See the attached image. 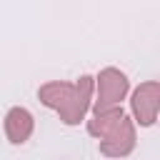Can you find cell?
Instances as JSON below:
<instances>
[{
	"label": "cell",
	"mask_w": 160,
	"mask_h": 160,
	"mask_svg": "<svg viewBox=\"0 0 160 160\" xmlns=\"http://www.w3.org/2000/svg\"><path fill=\"white\" fill-rule=\"evenodd\" d=\"M95 90H92V105L90 110L110 108V105H122V100L130 92V80L120 68H102L95 78Z\"/></svg>",
	"instance_id": "cell-1"
},
{
	"label": "cell",
	"mask_w": 160,
	"mask_h": 160,
	"mask_svg": "<svg viewBox=\"0 0 160 160\" xmlns=\"http://www.w3.org/2000/svg\"><path fill=\"white\" fill-rule=\"evenodd\" d=\"M92 90H95V80H92V75H80V78L72 82V92H70V98L65 100V105H62L60 110H55L62 125L75 128V125H80V122L88 118L90 105H92Z\"/></svg>",
	"instance_id": "cell-2"
},
{
	"label": "cell",
	"mask_w": 160,
	"mask_h": 160,
	"mask_svg": "<svg viewBox=\"0 0 160 160\" xmlns=\"http://www.w3.org/2000/svg\"><path fill=\"white\" fill-rule=\"evenodd\" d=\"M130 112H132L135 125L140 128H152L158 122V112H160V82L158 80H145L132 90Z\"/></svg>",
	"instance_id": "cell-3"
},
{
	"label": "cell",
	"mask_w": 160,
	"mask_h": 160,
	"mask_svg": "<svg viewBox=\"0 0 160 160\" xmlns=\"http://www.w3.org/2000/svg\"><path fill=\"white\" fill-rule=\"evenodd\" d=\"M138 145V130H135V120L125 112L122 120L98 140V150L105 158H128Z\"/></svg>",
	"instance_id": "cell-4"
},
{
	"label": "cell",
	"mask_w": 160,
	"mask_h": 160,
	"mask_svg": "<svg viewBox=\"0 0 160 160\" xmlns=\"http://www.w3.org/2000/svg\"><path fill=\"white\" fill-rule=\"evenodd\" d=\"M2 130H5V138H8L10 145H25L32 138V132H35V118H32V112L28 108L12 105L5 112Z\"/></svg>",
	"instance_id": "cell-5"
},
{
	"label": "cell",
	"mask_w": 160,
	"mask_h": 160,
	"mask_svg": "<svg viewBox=\"0 0 160 160\" xmlns=\"http://www.w3.org/2000/svg\"><path fill=\"white\" fill-rule=\"evenodd\" d=\"M122 115H125V110H122V105H110V108H100V110H92V115H90V120H85V125H88V132L95 138V140H100L102 135H108L120 120H122Z\"/></svg>",
	"instance_id": "cell-6"
},
{
	"label": "cell",
	"mask_w": 160,
	"mask_h": 160,
	"mask_svg": "<svg viewBox=\"0 0 160 160\" xmlns=\"http://www.w3.org/2000/svg\"><path fill=\"white\" fill-rule=\"evenodd\" d=\"M70 92H72V82H68V80H50V82L38 88V100H40V105H45L50 110H60L65 105V100L70 98Z\"/></svg>",
	"instance_id": "cell-7"
}]
</instances>
